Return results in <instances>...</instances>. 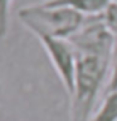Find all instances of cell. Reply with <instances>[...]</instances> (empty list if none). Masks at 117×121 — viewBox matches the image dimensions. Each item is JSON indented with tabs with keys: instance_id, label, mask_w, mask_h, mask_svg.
Wrapping results in <instances>:
<instances>
[{
	"instance_id": "obj_6",
	"label": "cell",
	"mask_w": 117,
	"mask_h": 121,
	"mask_svg": "<svg viewBox=\"0 0 117 121\" xmlns=\"http://www.w3.org/2000/svg\"><path fill=\"white\" fill-rule=\"evenodd\" d=\"M90 121H117V91L106 92Z\"/></svg>"
},
{
	"instance_id": "obj_4",
	"label": "cell",
	"mask_w": 117,
	"mask_h": 121,
	"mask_svg": "<svg viewBox=\"0 0 117 121\" xmlns=\"http://www.w3.org/2000/svg\"><path fill=\"white\" fill-rule=\"evenodd\" d=\"M45 53L48 56L51 65L55 69L58 78L61 81L68 97L74 89L75 73H77V51L68 38H56V37L40 35L35 37Z\"/></svg>"
},
{
	"instance_id": "obj_8",
	"label": "cell",
	"mask_w": 117,
	"mask_h": 121,
	"mask_svg": "<svg viewBox=\"0 0 117 121\" xmlns=\"http://www.w3.org/2000/svg\"><path fill=\"white\" fill-rule=\"evenodd\" d=\"M117 91V37L116 43H114V49L111 54V64H109V77H107V83H106L104 92H112Z\"/></svg>"
},
{
	"instance_id": "obj_2",
	"label": "cell",
	"mask_w": 117,
	"mask_h": 121,
	"mask_svg": "<svg viewBox=\"0 0 117 121\" xmlns=\"http://www.w3.org/2000/svg\"><path fill=\"white\" fill-rule=\"evenodd\" d=\"M18 19L35 37L48 35L69 40L82 27L85 16L71 8L51 6L45 2H40L19 8Z\"/></svg>"
},
{
	"instance_id": "obj_5",
	"label": "cell",
	"mask_w": 117,
	"mask_h": 121,
	"mask_svg": "<svg viewBox=\"0 0 117 121\" xmlns=\"http://www.w3.org/2000/svg\"><path fill=\"white\" fill-rule=\"evenodd\" d=\"M47 5L64 6L80 13L82 16H103L112 0H43Z\"/></svg>"
},
{
	"instance_id": "obj_1",
	"label": "cell",
	"mask_w": 117,
	"mask_h": 121,
	"mask_svg": "<svg viewBox=\"0 0 117 121\" xmlns=\"http://www.w3.org/2000/svg\"><path fill=\"white\" fill-rule=\"evenodd\" d=\"M111 60L96 56L77 54L74 89L69 96V121H90L96 102L109 77Z\"/></svg>"
},
{
	"instance_id": "obj_9",
	"label": "cell",
	"mask_w": 117,
	"mask_h": 121,
	"mask_svg": "<svg viewBox=\"0 0 117 121\" xmlns=\"http://www.w3.org/2000/svg\"><path fill=\"white\" fill-rule=\"evenodd\" d=\"M103 19H104L106 26L109 27V30L117 37V0H112L109 3V6L106 8L104 14H103Z\"/></svg>"
},
{
	"instance_id": "obj_7",
	"label": "cell",
	"mask_w": 117,
	"mask_h": 121,
	"mask_svg": "<svg viewBox=\"0 0 117 121\" xmlns=\"http://www.w3.org/2000/svg\"><path fill=\"white\" fill-rule=\"evenodd\" d=\"M13 0H0V40H5L10 32V13Z\"/></svg>"
},
{
	"instance_id": "obj_3",
	"label": "cell",
	"mask_w": 117,
	"mask_h": 121,
	"mask_svg": "<svg viewBox=\"0 0 117 121\" xmlns=\"http://www.w3.org/2000/svg\"><path fill=\"white\" fill-rule=\"evenodd\" d=\"M77 54L96 56L111 60V54L116 43V35L106 26L103 16L85 18L83 24L69 38Z\"/></svg>"
}]
</instances>
